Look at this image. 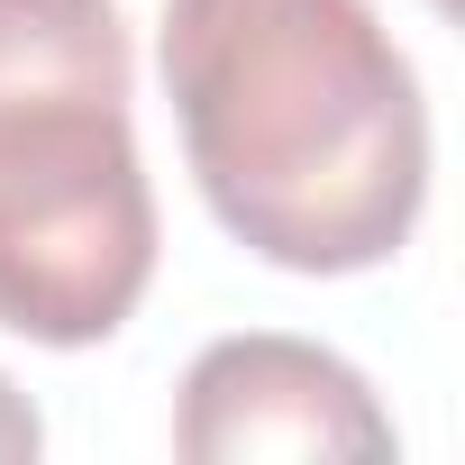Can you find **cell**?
Masks as SVG:
<instances>
[{"label": "cell", "mask_w": 465, "mask_h": 465, "mask_svg": "<svg viewBox=\"0 0 465 465\" xmlns=\"http://www.w3.org/2000/svg\"><path fill=\"white\" fill-rule=\"evenodd\" d=\"M192 183L283 274L392 265L429 201V101L374 0H164Z\"/></svg>", "instance_id": "cell-1"}, {"label": "cell", "mask_w": 465, "mask_h": 465, "mask_svg": "<svg viewBox=\"0 0 465 465\" xmlns=\"http://www.w3.org/2000/svg\"><path fill=\"white\" fill-rule=\"evenodd\" d=\"M119 0H0V329L101 347L155 283Z\"/></svg>", "instance_id": "cell-2"}, {"label": "cell", "mask_w": 465, "mask_h": 465, "mask_svg": "<svg viewBox=\"0 0 465 465\" xmlns=\"http://www.w3.org/2000/svg\"><path fill=\"white\" fill-rule=\"evenodd\" d=\"M173 447L192 465H256V456H392V420L365 374L311 338H219L192 356L173 401Z\"/></svg>", "instance_id": "cell-3"}, {"label": "cell", "mask_w": 465, "mask_h": 465, "mask_svg": "<svg viewBox=\"0 0 465 465\" xmlns=\"http://www.w3.org/2000/svg\"><path fill=\"white\" fill-rule=\"evenodd\" d=\"M37 447H46V420L28 411V392H19L10 374H0V465H28Z\"/></svg>", "instance_id": "cell-4"}, {"label": "cell", "mask_w": 465, "mask_h": 465, "mask_svg": "<svg viewBox=\"0 0 465 465\" xmlns=\"http://www.w3.org/2000/svg\"><path fill=\"white\" fill-rule=\"evenodd\" d=\"M438 10H456V0H438Z\"/></svg>", "instance_id": "cell-5"}]
</instances>
